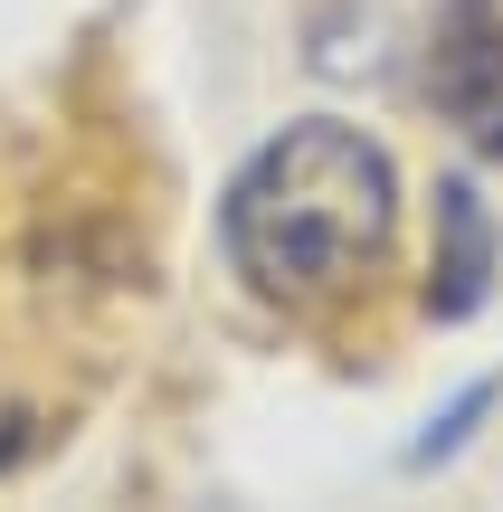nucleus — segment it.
I'll return each instance as SVG.
<instances>
[{"label": "nucleus", "mask_w": 503, "mask_h": 512, "mask_svg": "<svg viewBox=\"0 0 503 512\" xmlns=\"http://www.w3.org/2000/svg\"><path fill=\"white\" fill-rule=\"evenodd\" d=\"M390 228H399V171L380 133L342 124V114H304V124L266 133L219 209L228 266L266 304H295V313L342 304L390 256Z\"/></svg>", "instance_id": "nucleus-1"}, {"label": "nucleus", "mask_w": 503, "mask_h": 512, "mask_svg": "<svg viewBox=\"0 0 503 512\" xmlns=\"http://www.w3.org/2000/svg\"><path fill=\"white\" fill-rule=\"evenodd\" d=\"M418 86L456 143L503 152V0H437Z\"/></svg>", "instance_id": "nucleus-2"}, {"label": "nucleus", "mask_w": 503, "mask_h": 512, "mask_svg": "<svg viewBox=\"0 0 503 512\" xmlns=\"http://www.w3.org/2000/svg\"><path fill=\"white\" fill-rule=\"evenodd\" d=\"M437 219H447V256H437V313H466L475 294H485V266H494V228H485V209H475V190L466 181H447L437 190Z\"/></svg>", "instance_id": "nucleus-3"}, {"label": "nucleus", "mask_w": 503, "mask_h": 512, "mask_svg": "<svg viewBox=\"0 0 503 512\" xmlns=\"http://www.w3.org/2000/svg\"><path fill=\"white\" fill-rule=\"evenodd\" d=\"M485 408H494V380H475V389H466V399H456V408H447V418H428V437H418V446H409V465H437V456H456V446H466V437H475V418H485Z\"/></svg>", "instance_id": "nucleus-4"}]
</instances>
